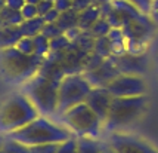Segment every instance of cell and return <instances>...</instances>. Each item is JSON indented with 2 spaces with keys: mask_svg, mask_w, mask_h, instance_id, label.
Returning <instances> with one entry per match:
<instances>
[{
  "mask_svg": "<svg viewBox=\"0 0 158 153\" xmlns=\"http://www.w3.org/2000/svg\"><path fill=\"white\" fill-rule=\"evenodd\" d=\"M92 88L93 86L83 73L64 76L58 88V115L61 116L68 109L84 103Z\"/></svg>",
  "mask_w": 158,
  "mask_h": 153,
  "instance_id": "52a82bcc",
  "label": "cell"
},
{
  "mask_svg": "<svg viewBox=\"0 0 158 153\" xmlns=\"http://www.w3.org/2000/svg\"><path fill=\"white\" fill-rule=\"evenodd\" d=\"M56 24L59 25V28H61L64 33L71 30V28L78 27V12H77L76 9H69V11L62 12V14L59 15Z\"/></svg>",
  "mask_w": 158,
  "mask_h": 153,
  "instance_id": "e0dca14e",
  "label": "cell"
},
{
  "mask_svg": "<svg viewBox=\"0 0 158 153\" xmlns=\"http://www.w3.org/2000/svg\"><path fill=\"white\" fill-rule=\"evenodd\" d=\"M22 37L19 27L14 25H2L0 27V49H6L15 46Z\"/></svg>",
  "mask_w": 158,
  "mask_h": 153,
  "instance_id": "5bb4252c",
  "label": "cell"
},
{
  "mask_svg": "<svg viewBox=\"0 0 158 153\" xmlns=\"http://www.w3.org/2000/svg\"><path fill=\"white\" fill-rule=\"evenodd\" d=\"M101 153H117V152L111 147V144L106 141V140H102V149H101Z\"/></svg>",
  "mask_w": 158,
  "mask_h": 153,
  "instance_id": "e575fe53",
  "label": "cell"
},
{
  "mask_svg": "<svg viewBox=\"0 0 158 153\" xmlns=\"http://www.w3.org/2000/svg\"><path fill=\"white\" fill-rule=\"evenodd\" d=\"M50 9H53V2H48V0H41L40 3L37 5V12L40 16H44Z\"/></svg>",
  "mask_w": 158,
  "mask_h": 153,
  "instance_id": "4dcf8cb0",
  "label": "cell"
},
{
  "mask_svg": "<svg viewBox=\"0 0 158 153\" xmlns=\"http://www.w3.org/2000/svg\"><path fill=\"white\" fill-rule=\"evenodd\" d=\"M93 5H96L95 0H73V9H76L77 12H81Z\"/></svg>",
  "mask_w": 158,
  "mask_h": 153,
  "instance_id": "f1b7e54d",
  "label": "cell"
},
{
  "mask_svg": "<svg viewBox=\"0 0 158 153\" xmlns=\"http://www.w3.org/2000/svg\"><path fill=\"white\" fill-rule=\"evenodd\" d=\"M25 2H27V3H31V5H35V6H37V5L40 3L41 0H25Z\"/></svg>",
  "mask_w": 158,
  "mask_h": 153,
  "instance_id": "8d00e7d4",
  "label": "cell"
},
{
  "mask_svg": "<svg viewBox=\"0 0 158 153\" xmlns=\"http://www.w3.org/2000/svg\"><path fill=\"white\" fill-rule=\"evenodd\" d=\"M58 88L59 82L39 73L22 83V92L30 98L41 116L58 115Z\"/></svg>",
  "mask_w": 158,
  "mask_h": 153,
  "instance_id": "5b68a950",
  "label": "cell"
},
{
  "mask_svg": "<svg viewBox=\"0 0 158 153\" xmlns=\"http://www.w3.org/2000/svg\"><path fill=\"white\" fill-rule=\"evenodd\" d=\"M146 107H148L146 94L136 97H114L108 118L103 122V129L114 132L118 131L120 128L135 124L138 119L143 116Z\"/></svg>",
  "mask_w": 158,
  "mask_h": 153,
  "instance_id": "277c9868",
  "label": "cell"
},
{
  "mask_svg": "<svg viewBox=\"0 0 158 153\" xmlns=\"http://www.w3.org/2000/svg\"><path fill=\"white\" fill-rule=\"evenodd\" d=\"M5 137L14 140L16 143H21L24 146L35 147L44 146V144H59L74 137V134L65 125L55 124L49 120L46 116L40 115L34 120H31L28 125L22 126Z\"/></svg>",
  "mask_w": 158,
  "mask_h": 153,
  "instance_id": "6da1fadb",
  "label": "cell"
},
{
  "mask_svg": "<svg viewBox=\"0 0 158 153\" xmlns=\"http://www.w3.org/2000/svg\"><path fill=\"white\" fill-rule=\"evenodd\" d=\"M25 3H27L25 0H6V6L10 9H15V11H21Z\"/></svg>",
  "mask_w": 158,
  "mask_h": 153,
  "instance_id": "d6a6232c",
  "label": "cell"
},
{
  "mask_svg": "<svg viewBox=\"0 0 158 153\" xmlns=\"http://www.w3.org/2000/svg\"><path fill=\"white\" fill-rule=\"evenodd\" d=\"M83 74L86 76V79L90 82L92 86H103L105 88L114 77H117L121 73H120L114 58L110 56V58H105L99 67H96L95 70H90V71H84Z\"/></svg>",
  "mask_w": 158,
  "mask_h": 153,
  "instance_id": "8fae6325",
  "label": "cell"
},
{
  "mask_svg": "<svg viewBox=\"0 0 158 153\" xmlns=\"http://www.w3.org/2000/svg\"><path fill=\"white\" fill-rule=\"evenodd\" d=\"M0 20L3 21L5 25H14V27H19L21 22L24 21V18H22L19 11L10 9L7 6L0 9Z\"/></svg>",
  "mask_w": 158,
  "mask_h": 153,
  "instance_id": "ac0fdd59",
  "label": "cell"
},
{
  "mask_svg": "<svg viewBox=\"0 0 158 153\" xmlns=\"http://www.w3.org/2000/svg\"><path fill=\"white\" fill-rule=\"evenodd\" d=\"M40 113L30 98L24 92H15L0 104V134L7 135L28 125Z\"/></svg>",
  "mask_w": 158,
  "mask_h": 153,
  "instance_id": "3957f363",
  "label": "cell"
},
{
  "mask_svg": "<svg viewBox=\"0 0 158 153\" xmlns=\"http://www.w3.org/2000/svg\"><path fill=\"white\" fill-rule=\"evenodd\" d=\"M93 52H96L98 55L103 56V58H110L111 56L110 40H108V37H106V36H102V37H96V39H95Z\"/></svg>",
  "mask_w": 158,
  "mask_h": 153,
  "instance_id": "7402d4cb",
  "label": "cell"
},
{
  "mask_svg": "<svg viewBox=\"0 0 158 153\" xmlns=\"http://www.w3.org/2000/svg\"><path fill=\"white\" fill-rule=\"evenodd\" d=\"M149 16L152 18L154 22H158V0H152V7L151 12H149Z\"/></svg>",
  "mask_w": 158,
  "mask_h": 153,
  "instance_id": "836d02e7",
  "label": "cell"
},
{
  "mask_svg": "<svg viewBox=\"0 0 158 153\" xmlns=\"http://www.w3.org/2000/svg\"><path fill=\"white\" fill-rule=\"evenodd\" d=\"M43 61L44 56L24 55L15 46L0 49V73L9 83H25L39 73Z\"/></svg>",
  "mask_w": 158,
  "mask_h": 153,
  "instance_id": "7a4b0ae2",
  "label": "cell"
},
{
  "mask_svg": "<svg viewBox=\"0 0 158 153\" xmlns=\"http://www.w3.org/2000/svg\"><path fill=\"white\" fill-rule=\"evenodd\" d=\"M48 2H55V0H48Z\"/></svg>",
  "mask_w": 158,
  "mask_h": 153,
  "instance_id": "ab89813d",
  "label": "cell"
},
{
  "mask_svg": "<svg viewBox=\"0 0 158 153\" xmlns=\"http://www.w3.org/2000/svg\"><path fill=\"white\" fill-rule=\"evenodd\" d=\"M117 64L120 73L124 74H140L146 70V61L143 55H135L130 52H126L120 56H112Z\"/></svg>",
  "mask_w": 158,
  "mask_h": 153,
  "instance_id": "7c38bea8",
  "label": "cell"
},
{
  "mask_svg": "<svg viewBox=\"0 0 158 153\" xmlns=\"http://www.w3.org/2000/svg\"><path fill=\"white\" fill-rule=\"evenodd\" d=\"M33 40H34V54L39 56H46L50 52V43H49V39L48 37H44V36L41 34H37L33 37Z\"/></svg>",
  "mask_w": 158,
  "mask_h": 153,
  "instance_id": "ffe728a7",
  "label": "cell"
},
{
  "mask_svg": "<svg viewBox=\"0 0 158 153\" xmlns=\"http://www.w3.org/2000/svg\"><path fill=\"white\" fill-rule=\"evenodd\" d=\"M15 48L19 51L21 54H24V55H35L34 54V40H33V37H27V36H22L18 43L15 45Z\"/></svg>",
  "mask_w": 158,
  "mask_h": 153,
  "instance_id": "603a6c76",
  "label": "cell"
},
{
  "mask_svg": "<svg viewBox=\"0 0 158 153\" xmlns=\"http://www.w3.org/2000/svg\"><path fill=\"white\" fill-rule=\"evenodd\" d=\"M112 97H136L145 95L148 85L140 74H118L105 86Z\"/></svg>",
  "mask_w": 158,
  "mask_h": 153,
  "instance_id": "9c48e42d",
  "label": "cell"
},
{
  "mask_svg": "<svg viewBox=\"0 0 158 153\" xmlns=\"http://www.w3.org/2000/svg\"><path fill=\"white\" fill-rule=\"evenodd\" d=\"M106 141L117 153H158V149L145 138L121 131L110 132Z\"/></svg>",
  "mask_w": 158,
  "mask_h": 153,
  "instance_id": "ba28073f",
  "label": "cell"
},
{
  "mask_svg": "<svg viewBox=\"0 0 158 153\" xmlns=\"http://www.w3.org/2000/svg\"><path fill=\"white\" fill-rule=\"evenodd\" d=\"M111 28L112 27H111V24L108 22V20L103 18V16H101V18L92 25V28H90L89 31L95 36V37H102V36H106L110 33Z\"/></svg>",
  "mask_w": 158,
  "mask_h": 153,
  "instance_id": "44dd1931",
  "label": "cell"
},
{
  "mask_svg": "<svg viewBox=\"0 0 158 153\" xmlns=\"http://www.w3.org/2000/svg\"><path fill=\"white\" fill-rule=\"evenodd\" d=\"M62 125H65L76 137L101 138L103 122L86 103L74 106L61 115Z\"/></svg>",
  "mask_w": 158,
  "mask_h": 153,
  "instance_id": "8992f818",
  "label": "cell"
},
{
  "mask_svg": "<svg viewBox=\"0 0 158 153\" xmlns=\"http://www.w3.org/2000/svg\"><path fill=\"white\" fill-rule=\"evenodd\" d=\"M44 18L43 16H35V18H31V20H24L21 22L19 30L22 36H27V37H34V36L40 34L41 33V28L44 25Z\"/></svg>",
  "mask_w": 158,
  "mask_h": 153,
  "instance_id": "9a60e30c",
  "label": "cell"
},
{
  "mask_svg": "<svg viewBox=\"0 0 158 153\" xmlns=\"http://www.w3.org/2000/svg\"><path fill=\"white\" fill-rule=\"evenodd\" d=\"M126 2H129L130 5H133L138 9L139 12H142L145 15H149V12H151L152 0H126Z\"/></svg>",
  "mask_w": 158,
  "mask_h": 153,
  "instance_id": "4316f807",
  "label": "cell"
},
{
  "mask_svg": "<svg viewBox=\"0 0 158 153\" xmlns=\"http://www.w3.org/2000/svg\"><path fill=\"white\" fill-rule=\"evenodd\" d=\"M114 97L111 95V92L103 86H93L92 91L89 92V95L86 97V104L89 106L92 110L98 115V118L102 122H105V119L108 118L111 104H112Z\"/></svg>",
  "mask_w": 158,
  "mask_h": 153,
  "instance_id": "30bf717a",
  "label": "cell"
},
{
  "mask_svg": "<svg viewBox=\"0 0 158 153\" xmlns=\"http://www.w3.org/2000/svg\"><path fill=\"white\" fill-rule=\"evenodd\" d=\"M112 0H95L96 5H105V3H111Z\"/></svg>",
  "mask_w": 158,
  "mask_h": 153,
  "instance_id": "d590c367",
  "label": "cell"
},
{
  "mask_svg": "<svg viewBox=\"0 0 158 153\" xmlns=\"http://www.w3.org/2000/svg\"><path fill=\"white\" fill-rule=\"evenodd\" d=\"M102 140L92 137H77V153H101Z\"/></svg>",
  "mask_w": 158,
  "mask_h": 153,
  "instance_id": "2e32d148",
  "label": "cell"
},
{
  "mask_svg": "<svg viewBox=\"0 0 158 153\" xmlns=\"http://www.w3.org/2000/svg\"><path fill=\"white\" fill-rule=\"evenodd\" d=\"M59 15H61V12L56 11L55 7H53V9H50L43 18H44V22H56L58 21V18H59Z\"/></svg>",
  "mask_w": 158,
  "mask_h": 153,
  "instance_id": "1f68e13d",
  "label": "cell"
},
{
  "mask_svg": "<svg viewBox=\"0 0 158 153\" xmlns=\"http://www.w3.org/2000/svg\"><path fill=\"white\" fill-rule=\"evenodd\" d=\"M3 141H5V137H2V135H0V147H2V144H3Z\"/></svg>",
  "mask_w": 158,
  "mask_h": 153,
  "instance_id": "f35d334b",
  "label": "cell"
},
{
  "mask_svg": "<svg viewBox=\"0 0 158 153\" xmlns=\"http://www.w3.org/2000/svg\"><path fill=\"white\" fill-rule=\"evenodd\" d=\"M101 18V7L99 5H93V6L84 9L81 12H78V28L83 31H89L92 25L95 24Z\"/></svg>",
  "mask_w": 158,
  "mask_h": 153,
  "instance_id": "4fadbf2b",
  "label": "cell"
},
{
  "mask_svg": "<svg viewBox=\"0 0 158 153\" xmlns=\"http://www.w3.org/2000/svg\"><path fill=\"white\" fill-rule=\"evenodd\" d=\"M19 12H21V15H22V18H24V20H31V18L39 16L37 6H35V5H31V3H25Z\"/></svg>",
  "mask_w": 158,
  "mask_h": 153,
  "instance_id": "83f0119b",
  "label": "cell"
},
{
  "mask_svg": "<svg viewBox=\"0 0 158 153\" xmlns=\"http://www.w3.org/2000/svg\"><path fill=\"white\" fill-rule=\"evenodd\" d=\"M53 7L62 14V12H65V11L73 9V0H55V2H53Z\"/></svg>",
  "mask_w": 158,
  "mask_h": 153,
  "instance_id": "f546056e",
  "label": "cell"
},
{
  "mask_svg": "<svg viewBox=\"0 0 158 153\" xmlns=\"http://www.w3.org/2000/svg\"><path fill=\"white\" fill-rule=\"evenodd\" d=\"M56 153H77V137H71L69 140L59 143Z\"/></svg>",
  "mask_w": 158,
  "mask_h": 153,
  "instance_id": "484cf974",
  "label": "cell"
},
{
  "mask_svg": "<svg viewBox=\"0 0 158 153\" xmlns=\"http://www.w3.org/2000/svg\"><path fill=\"white\" fill-rule=\"evenodd\" d=\"M49 43H50V52H64L71 45V40L65 34H61L52 40H49Z\"/></svg>",
  "mask_w": 158,
  "mask_h": 153,
  "instance_id": "cb8c5ba5",
  "label": "cell"
},
{
  "mask_svg": "<svg viewBox=\"0 0 158 153\" xmlns=\"http://www.w3.org/2000/svg\"><path fill=\"white\" fill-rule=\"evenodd\" d=\"M0 153H34V150L33 147L24 146L21 143H16L14 140L5 137V141L0 147Z\"/></svg>",
  "mask_w": 158,
  "mask_h": 153,
  "instance_id": "d6986e66",
  "label": "cell"
},
{
  "mask_svg": "<svg viewBox=\"0 0 158 153\" xmlns=\"http://www.w3.org/2000/svg\"><path fill=\"white\" fill-rule=\"evenodd\" d=\"M5 6H6V0H0V9H3Z\"/></svg>",
  "mask_w": 158,
  "mask_h": 153,
  "instance_id": "74e56055",
  "label": "cell"
},
{
  "mask_svg": "<svg viewBox=\"0 0 158 153\" xmlns=\"http://www.w3.org/2000/svg\"><path fill=\"white\" fill-rule=\"evenodd\" d=\"M41 34L44 37H48L49 40H52V39H55L58 36L64 34V31L59 28V25L56 22H46L43 25V28H41Z\"/></svg>",
  "mask_w": 158,
  "mask_h": 153,
  "instance_id": "d4e9b609",
  "label": "cell"
}]
</instances>
